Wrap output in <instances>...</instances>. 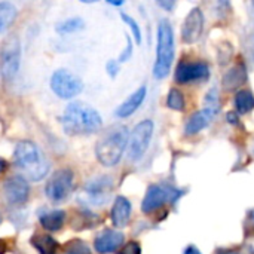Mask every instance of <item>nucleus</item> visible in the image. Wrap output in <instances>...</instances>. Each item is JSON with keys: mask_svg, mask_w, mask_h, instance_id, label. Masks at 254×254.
I'll use <instances>...</instances> for the list:
<instances>
[{"mask_svg": "<svg viewBox=\"0 0 254 254\" xmlns=\"http://www.w3.org/2000/svg\"><path fill=\"white\" fill-rule=\"evenodd\" d=\"M204 31V13L199 7H193L183 21L182 25V40L186 45L196 43Z\"/></svg>", "mask_w": 254, "mask_h": 254, "instance_id": "obj_12", "label": "nucleus"}, {"mask_svg": "<svg viewBox=\"0 0 254 254\" xmlns=\"http://www.w3.org/2000/svg\"><path fill=\"white\" fill-rule=\"evenodd\" d=\"M214 116H216L214 112H211V110H208V109L204 107L202 110L193 113V115L189 118V121H188V124H186V128H185V132H186L188 135L198 134L199 131H202L205 127L210 125V122L214 119Z\"/></svg>", "mask_w": 254, "mask_h": 254, "instance_id": "obj_17", "label": "nucleus"}, {"mask_svg": "<svg viewBox=\"0 0 254 254\" xmlns=\"http://www.w3.org/2000/svg\"><path fill=\"white\" fill-rule=\"evenodd\" d=\"M39 222L48 232H58L65 222V213L63 210H43L39 213Z\"/></svg>", "mask_w": 254, "mask_h": 254, "instance_id": "obj_18", "label": "nucleus"}, {"mask_svg": "<svg viewBox=\"0 0 254 254\" xmlns=\"http://www.w3.org/2000/svg\"><path fill=\"white\" fill-rule=\"evenodd\" d=\"M61 124L68 135H88L101 129L103 119L94 107L73 101L65 107Z\"/></svg>", "mask_w": 254, "mask_h": 254, "instance_id": "obj_1", "label": "nucleus"}, {"mask_svg": "<svg viewBox=\"0 0 254 254\" xmlns=\"http://www.w3.org/2000/svg\"><path fill=\"white\" fill-rule=\"evenodd\" d=\"M177 83L202 82L210 77V65L204 61H188L182 60L174 73Z\"/></svg>", "mask_w": 254, "mask_h": 254, "instance_id": "obj_11", "label": "nucleus"}, {"mask_svg": "<svg viewBox=\"0 0 254 254\" xmlns=\"http://www.w3.org/2000/svg\"><path fill=\"white\" fill-rule=\"evenodd\" d=\"M121 18H122V21L129 27L131 34L134 36L137 45H140V43H141V28H140V25L137 24V21H135L131 15H128V13H125V12L121 13Z\"/></svg>", "mask_w": 254, "mask_h": 254, "instance_id": "obj_25", "label": "nucleus"}, {"mask_svg": "<svg viewBox=\"0 0 254 254\" xmlns=\"http://www.w3.org/2000/svg\"><path fill=\"white\" fill-rule=\"evenodd\" d=\"M156 3L167 12H171L176 6V0H156Z\"/></svg>", "mask_w": 254, "mask_h": 254, "instance_id": "obj_31", "label": "nucleus"}, {"mask_svg": "<svg viewBox=\"0 0 254 254\" xmlns=\"http://www.w3.org/2000/svg\"><path fill=\"white\" fill-rule=\"evenodd\" d=\"M235 109L238 113L246 115L250 113L254 109V95L252 91L247 89H241L237 92L235 95Z\"/></svg>", "mask_w": 254, "mask_h": 254, "instance_id": "obj_21", "label": "nucleus"}, {"mask_svg": "<svg viewBox=\"0 0 254 254\" xmlns=\"http://www.w3.org/2000/svg\"><path fill=\"white\" fill-rule=\"evenodd\" d=\"M31 246L40 254H57L58 243L48 234H36L31 238Z\"/></svg>", "mask_w": 254, "mask_h": 254, "instance_id": "obj_20", "label": "nucleus"}, {"mask_svg": "<svg viewBox=\"0 0 254 254\" xmlns=\"http://www.w3.org/2000/svg\"><path fill=\"white\" fill-rule=\"evenodd\" d=\"M185 254H201V252H199L195 246H189V247L185 250Z\"/></svg>", "mask_w": 254, "mask_h": 254, "instance_id": "obj_33", "label": "nucleus"}, {"mask_svg": "<svg viewBox=\"0 0 254 254\" xmlns=\"http://www.w3.org/2000/svg\"><path fill=\"white\" fill-rule=\"evenodd\" d=\"M118 254H141V247L137 241H131L125 244Z\"/></svg>", "mask_w": 254, "mask_h": 254, "instance_id": "obj_28", "label": "nucleus"}, {"mask_svg": "<svg viewBox=\"0 0 254 254\" xmlns=\"http://www.w3.org/2000/svg\"><path fill=\"white\" fill-rule=\"evenodd\" d=\"M16 18V7L9 1H0V33L6 31Z\"/></svg>", "mask_w": 254, "mask_h": 254, "instance_id": "obj_22", "label": "nucleus"}, {"mask_svg": "<svg viewBox=\"0 0 254 254\" xmlns=\"http://www.w3.org/2000/svg\"><path fill=\"white\" fill-rule=\"evenodd\" d=\"M13 158L16 167H19L25 173V176L33 182L42 180L48 174L49 164L42 150L39 149V146L33 141H19L15 147Z\"/></svg>", "mask_w": 254, "mask_h": 254, "instance_id": "obj_2", "label": "nucleus"}, {"mask_svg": "<svg viewBox=\"0 0 254 254\" xmlns=\"http://www.w3.org/2000/svg\"><path fill=\"white\" fill-rule=\"evenodd\" d=\"M226 119H228V122H229V124H232V125H237V124L240 122L237 112H229V113L226 115Z\"/></svg>", "mask_w": 254, "mask_h": 254, "instance_id": "obj_32", "label": "nucleus"}, {"mask_svg": "<svg viewBox=\"0 0 254 254\" xmlns=\"http://www.w3.org/2000/svg\"><path fill=\"white\" fill-rule=\"evenodd\" d=\"M129 132L125 127H115L110 128L97 143L95 146V155L101 165L104 167H113L116 165L127 146H128Z\"/></svg>", "mask_w": 254, "mask_h": 254, "instance_id": "obj_3", "label": "nucleus"}, {"mask_svg": "<svg viewBox=\"0 0 254 254\" xmlns=\"http://www.w3.org/2000/svg\"><path fill=\"white\" fill-rule=\"evenodd\" d=\"M4 170H6V162H4V159L0 158V174H1Z\"/></svg>", "mask_w": 254, "mask_h": 254, "instance_id": "obj_35", "label": "nucleus"}, {"mask_svg": "<svg viewBox=\"0 0 254 254\" xmlns=\"http://www.w3.org/2000/svg\"><path fill=\"white\" fill-rule=\"evenodd\" d=\"M131 217V202L125 196H118L112 207V223L116 228H125Z\"/></svg>", "mask_w": 254, "mask_h": 254, "instance_id": "obj_16", "label": "nucleus"}, {"mask_svg": "<svg viewBox=\"0 0 254 254\" xmlns=\"http://www.w3.org/2000/svg\"><path fill=\"white\" fill-rule=\"evenodd\" d=\"M73 183H74V174L71 170H60L55 171L48 183L45 185V193L54 204L64 202L70 193L73 192Z\"/></svg>", "mask_w": 254, "mask_h": 254, "instance_id": "obj_6", "label": "nucleus"}, {"mask_svg": "<svg viewBox=\"0 0 254 254\" xmlns=\"http://www.w3.org/2000/svg\"><path fill=\"white\" fill-rule=\"evenodd\" d=\"M4 196L10 205H22L30 195V186L22 176H12L4 182Z\"/></svg>", "mask_w": 254, "mask_h": 254, "instance_id": "obj_13", "label": "nucleus"}, {"mask_svg": "<svg viewBox=\"0 0 254 254\" xmlns=\"http://www.w3.org/2000/svg\"><path fill=\"white\" fill-rule=\"evenodd\" d=\"M152 135H153V122L152 121L146 119L135 125V128L129 134L128 146H127L128 156L131 161H140L144 156V153L150 144Z\"/></svg>", "mask_w": 254, "mask_h": 254, "instance_id": "obj_8", "label": "nucleus"}, {"mask_svg": "<svg viewBox=\"0 0 254 254\" xmlns=\"http://www.w3.org/2000/svg\"><path fill=\"white\" fill-rule=\"evenodd\" d=\"M107 3H110L112 6H122L125 3V0H106Z\"/></svg>", "mask_w": 254, "mask_h": 254, "instance_id": "obj_34", "label": "nucleus"}, {"mask_svg": "<svg viewBox=\"0 0 254 254\" xmlns=\"http://www.w3.org/2000/svg\"><path fill=\"white\" fill-rule=\"evenodd\" d=\"M167 106L173 110H177V112H182L185 110V106H186V101H185V95L182 91L173 88L170 89L168 92V97H167Z\"/></svg>", "mask_w": 254, "mask_h": 254, "instance_id": "obj_24", "label": "nucleus"}, {"mask_svg": "<svg viewBox=\"0 0 254 254\" xmlns=\"http://www.w3.org/2000/svg\"><path fill=\"white\" fill-rule=\"evenodd\" d=\"M246 80H247V68L243 63H240L225 73L222 85L226 91H232L244 85Z\"/></svg>", "mask_w": 254, "mask_h": 254, "instance_id": "obj_19", "label": "nucleus"}, {"mask_svg": "<svg viewBox=\"0 0 254 254\" xmlns=\"http://www.w3.org/2000/svg\"><path fill=\"white\" fill-rule=\"evenodd\" d=\"M252 1H253V4H254V0H252Z\"/></svg>", "mask_w": 254, "mask_h": 254, "instance_id": "obj_41", "label": "nucleus"}, {"mask_svg": "<svg viewBox=\"0 0 254 254\" xmlns=\"http://www.w3.org/2000/svg\"><path fill=\"white\" fill-rule=\"evenodd\" d=\"M119 70H121V67H119V61H116V60H110V61H107V63H106V71H107V74H109L110 77H116V76L119 74Z\"/></svg>", "mask_w": 254, "mask_h": 254, "instance_id": "obj_30", "label": "nucleus"}, {"mask_svg": "<svg viewBox=\"0 0 254 254\" xmlns=\"http://www.w3.org/2000/svg\"><path fill=\"white\" fill-rule=\"evenodd\" d=\"M250 219H252V220L254 222V211H252V216H250Z\"/></svg>", "mask_w": 254, "mask_h": 254, "instance_id": "obj_39", "label": "nucleus"}, {"mask_svg": "<svg viewBox=\"0 0 254 254\" xmlns=\"http://www.w3.org/2000/svg\"><path fill=\"white\" fill-rule=\"evenodd\" d=\"M204 104H205V109L214 112L216 115L219 113L220 110V101H219V94H217V89L213 88L207 92L205 95V100H204Z\"/></svg>", "mask_w": 254, "mask_h": 254, "instance_id": "obj_27", "label": "nucleus"}, {"mask_svg": "<svg viewBox=\"0 0 254 254\" xmlns=\"http://www.w3.org/2000/svg\"><path fill=\"white\" fill-rule=\"evenodd\" d=\"M132 40H131V37L129 36H127V46H125V49L121 52V55H119V63H125V61H128L131 57H132Z\"/></svg>", "mask_w": 254, "mask_h": 254, "instance_id": "obj_29", "label": "nucleus"}, {"mask_svg": "<svg viewBox=\"0 0 254 254\" xmlns=\"http://www.w3.org/2000/svg\"><path fill=\"white\" fill-rule=\"evenodd\" d=\"M0 223H1V216H0Z\"/></svg>", "mask_w": 254, "mask_h": 254, "instance_id": "obj_40", "label": "nucleus"}, {"mask_svg": "<svg viewBox=\"0 0 254 254\" xmlns=\"http://www.w3.org/2000/svg\"><path fill=\"white\" fill-rule=\"evenodd\" d=\"M179 195V192H176L171 188L162 186V185H152L149 186L143 202H141V211L144 214H150L156 210H159L161 207H164L167 202H173Z\"/></svg>", "mask_w": 254, "mask_h": 254, "instance_id": "obj_10", "label": "nucleus"}, {"mask_svg": "<svg viewBox=\"0 0 254 254\" xmlns=\"http://www.w3.org/2000/svg\"><path fill=\"white\" fill-rule=\"evenodd\" d=\"M51 89L63 100H70L83 91V82L71 71L60 68L51 77Z\"/></svg>", "mask_w": 254, "mask_h": 254, "instance_id": "obj_7", "label": "nucleus"}, {"mask_svg": "<svg viewBox=\"0 0 254 254\" xmlns=\"http://www.w3.org/2000/svg\"><path fill=\"white\" fill-rule=\"evenodd\" d=\"M124 234L115 229H103L94 241L95 252L98 254L115 253L124 244Z\"/></svg>", "mask_w": 254, "mask_h": 254, "instance_id": "obj_14", "label": "nucleus"}, {"mask_svg": "<svg viewBox=\"0 0 254 254\" xmlns=\"http://www.w3.org/2000/svg\"><path fill=\"white\" fill-rule=\"evenodd\" d=\"M174 61V31L167 19L159 21L156 34V60L153 64V76L165 79Z\"/></svg>", "mask_w": 254, "mask_h": 254, "instance_id": "obj_4", "label": "nucleus"}, {"mask_svg": "<svg viewBox=\"0 0 254 254\" xmlns=\"http://www.w3.org/2000/svg\"><path fill=\"white\" fill-rule=\"evenodd\" d=\"M113 193V179L109 176H98L89 180L83 188L85 201L91 205H104Z\"/></svg>", "mask_w": 254, "mask_h": 254, "instance_id": "obj_9", "label": "nucleus"}, {"mask_svg": "<svg viewBox=\"0 0 254 254\" xmlns=\"http://www.w3.org/2000/svg\"><path fill=\"white\" fill-rule=\"evenodd\" d=\"M80 1H83V3H95L98 0H80Z\"/></svg>", "mask_w": 254, "mask_h": 254, "instance_id": "obj_38", "label": "nucleus"}, {"mask_svg": "<svg viewBox=\"0 0 254 254\" xmlns=\"http://www.w3.org/2000/svg\"><path fill=\"white\" fill-rule=\"evenodd\" d=\"M219 254H238L237 252H232V250H222L219 252Z\"/></svg>", "mask_w": 254, "mask_h": 254, "instance_id": "obj_36", "label": "nucleus"}, {"mask_svg": "<svg viewBox=\"0 0 254 254\" xmlns=\"http://www.w3.org/2000/svg\"><path fill=\"white\" fill-rule=\"evenodd\" d=\"M83 27H85L83 19L76 16V18H68V19L63 21V22H60L55 30L60 34H73V33H77V31L83 30Z\"/></svg>", "mask_w": 254, "mask_h": 254, "instance_id": "obj_23", "label": "nucleus"}, {"mask_svg": "<svg viewBox=\"0 0 254 254\" xmlns=\"http://www.w3.org/2000/svg\"><path fill=\"white\" fill-rule=\"evenodd\" d=\"M64 254H91L88 246L80 240L68 241L64 247Z\"/></svg>", "mask_w": 254, "mask_h": 254, "instance_id": "obj_26", "label": "nucleus"}, {"mask_svg": "<svg viewBox=\"0 0 254 254\" xmlns=\"http://www.w3.org/2000/svg\"><path fill=\"white\" fill-rule=\"evenodd\" d=\"M222 6H229V0H217Z\"/></svg>", "mask_w": 254, "mask_h": 254, "instance_id": "obj_37", "label": "nucleus"}, {"mask_svg": "<svg viewBox=\"0 0 254 254\" xmlns=\"http://www.w3.org/2000/svg\"><path fill=\"white\" fill-rule=\"evenodd\" d=\"M146 94H147V88L146 86H140L135 92H132L115 112V115L118 118H129L131 115H134L140 106L143 104L144 98H146Z\"/></svg>", "mask_w": 254, "mask_h": 254, "instance_id": "obj_15", "label": "nucleus"}, {"mask_svg": "<svg viewBox=\"0 0 254 254\" xmlns=\"http://www.w3.org/2000/svg\"><path fill=\"white\" fill-rule=\"evenodd\" d=\"M21 64V43L16 36H9L0 46V74L4 80H12Z\"/></svg>", "mask_w": 254, "mask_h": 254, "instance_id": "obj_5", "label": "nucleus"}]
</instances>
